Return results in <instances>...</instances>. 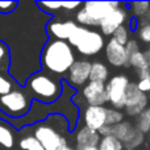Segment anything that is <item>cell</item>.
<instances>
[{
  "label": "cell",
  "mask_w": 150,
  "mask_h": 150,
  "mask_svg": "<svg viewBox=\"0 0 150 150\" xmlns=\"http://www.w3.org/2000/svg\"><path fill=\"white\" fill-rule=\"evenodd\" d=\"M108 108L103 105H87L83 111V122L84 127L100 132L107 127Z\"/></svg>",
  "instance_id": "9"
},
{
  "label": "cell",
  "mask_w": 150,
  "mask_h": 150,
  "mask_svg": "<svg viewBox=\"0 0 150 150\" xmlns=\"http://www.w3.org/2000/svg\"><path fill=\"white\" fill-rule=\"evenodd\" d=\"M105 58L109 65L115 67L129 65V55L127 53V47L115 41L113 38L109 40L105 45Z\"/></svg>",
  "instance_id": "12"
},
{
  "label": "cell",
  "mask_w": 150,
  "mask_h": 150,
  "mask_svg": "<svg viewBox=\"0 0 150 150\" xmlns=\"http://www.w3.org/2000/svg\"><path fill=\"white\" fill-rule=\"evenodd\" d=\"M82 3L80 1H62V8L66 11H74L76 8L82 7Z\"/></svg>",
  "instance_id": "35"
},
{
  "label": "cell",
  "mask_w": 150,
  "mask_h": 150,
  "mask_svg": "<svg viewBox=\"0 0 150 150\" xmlns=\"http://www.w3.org/2000/svg\"><path fill=\"white\" fill-rule=\"evenodd\" d=\"M148 105V96L142 93L137 87V83H132L128 86L127 90V104H125V112L129 116H140Z\"/></svg>",
  "instance_id": "7"
},
{
  "label": "cell",
  "mask_w": 150,
  "mask_h": 150,
  "mask_svg": "<svg viewBox=\"0 0 150 150\" xmlns=\"http://www.w3.org/2000/svg\"><path fill=\"white\" fill-rule=\"evenodd\" d=\"M33 136L41 142L45 150H62L67 146L65 136L57 130L53 125L40 122L34 128Z\"/></svg>",
  "instance_id": "5"
},
{
  "label": "cell",
  "mask_w": 150,
  "mask_h": 150,
  "mask_svg": "<svg viewBox=\"0 0 150 150\" xmlns=\"http://www.w3.org/2000/svg\"><path fill=\"white\" fill-rule=\"evenodd\" d=\"M78 24L73 20H53L47 24L46 30L49 36L53 37V40H61V41H69L73 32L76 29Z\"/></svg>",
  "instance_id": "13"
},
{
  "label": "cell",
  "mask_w": 150,
  "mask_h": 150,
  "mask_svg": "<svg viewBox=\"0 0 150 150\" xmlns=\"http://www.w3.org/2000/svg\"><path fill=\"white\" fill-rule=\"evenodd\" d=\"M76 150H99L98 146H88V148H82V149H76Z\"/></svg>",
  "instance_id": "37"
},
{
  "label": "cell",
  "mask_w": 150,
  "mask_h": 150,
  "mask_svg": "<svg viewBox=\"0 0 150 150\" xmlns=\"http://www.w3.org/2000/svg\"><path fill=\"white\" fill-rule=\"evenodd\" d=\"M25 87L32 98L42 103H53L62 93V84L59 80L45 71H38L32 75L26 80Z\"/></svg>",
  "instance_id": "2"
},
{
  "label": "cell",
  "mask_w": 150,
  "mask_h": 150,
  "mask_svg": "<svg viewBox=\"0 0 150 150\" xmlns=\"http://www.w3.org/2000/svg\"><path fill=\"white\" fill-rule=\"evenodd\" d=\"M138 34H140L141 41L146 42V44H150V24H145V25L141 26Z\"/></svg>",
  "instance_id": "32"
},
{
  "label": "cell",
  "mask_w": 150,
  "mask_h": 150,
  "mask_svg": "<svg viewBox=\"0 0 150 150\" xmlns=\"http://www.w3.org/2000/svg\"><path fill=\"white\" fill-rule=\"evenodd\" d=\"M142 141H144V133H141L140 130L137 129L136 134L133 136V137L130 138V140L128 141L127 144H124V146H125V148H127L128 150H133V149L137 148V146H140L141 144H142Z\"/></svg>",
  "instance_id": "29"
},
{
  "label": "cell",
  "mask_w": 150,
  "mask_h": 150,
  "mask_svg": "<svg viewBox=\"0 0 150 150\" xmlns=\"http://www.w3.org/2000/svg\"><path fill=\"white\" fill-rule=\"evenodd\" d=\"M15 134L8 122L0 120V146L4 149H12L15 146Z\"/></svg>",
  "instance_id": "17"
},
{
  "label": "cell",
  "mask_w": 150,
  "mask_h": 150,
  "mask_svg": "<svg viewBox=\"0 0 150 150\" xmlns=\"http://www.w3.org/2000/svg\"><path fill=\"white\" fill-rule=\"evenodd\" d=\"M136 128L141 133H148L150 130V108H146L140 116L137 117Z\"/></svg>",
  "instance_id": "24"
},
{
  "label": "cell",
  "mask_w": 150,
  "mask_h": 150,
  "mask_svg": "<svg viewBox=\"0 0 150 150\" xmlns=\"http://www.w3.org/2000/svg\"><path fill=\"white\" fill-rule=\"evenodd\" d=\"M83 100L87 105H103L108 103L107 83L88 82L80 91Z\"/></svg>",
  "instance_id": "8"
},
{
  "label": "cell",
  "mask_w": 150,
  "mask_h": 150,
  "mask_svg": "<svg viewBox=\"0 0 150 150\" xmlns=\"http://www.w3.org/2000/svg\"><path fill=\"white\" fill-rule=\"evenodd\" d=\"M127 11L121 7L115 9L112 13H109L105 18L100 23V30L103 36H113V33L125 24L127 21Z\"/></svg>",
  "instance_id": "15"
},
{
  "label": "cell",
  "mask_w": 150,
  "mask_h": 150,
  "mask_svg": "<svg viewBox=\"0 0 150 150\" xmlns=\"http://www.w3.org/2000/svg\"><path fill=\"white\" fill-rule=\"evenodd\" d=\"M18 146H20L21 150H45L44 146L41 145V142L34 136L30 134L24 136L18 142Z\"/></svg>",
  "instance_id": "20"
},
{
  "label": "cell",
  "mask_w": 150,
  "mask_h": 150,
  "mask_svg": "<svg viewBox=\"0 0 150 150\" xmlns=\"http://www.w3.org/2000/svg\"><path fill=\"white\" fill-rule=\"evenodd\" d=\"M101 140V136L98 130L90 129L87 127H82L78 129L75 134V144L76 149L88 148V146H99Z\"/></svg>",
  "instance_id": "16"
},
{
  "label": "cell",
  "mask_w": 150,
  "mask_h": 150,
  "mask_svg": "<svg viewBox=\"0 0 150 150\" xmlns=\"http://www.w3.org/2000/svg\"><path fill=\"white\" fill-rule=\"evenodd\" d=\"M148 16H149V18H150V9H149V13H148Z\"/></svg>",
  "instance_id": "39"
},
{
  "label": "cell",
  "mask_w": 150,
  "mask_h": 150,
  "mask_svg": "<svg viewBox=\"0 0 150 150\" xmlns=\"http://www.w3.org/2000/svg\"><path fill=\"white\" fill-rule=\"evenodd\" d=\"M91 67H92V62L87 59H80L76 61L69 73L66 74V80L74 87H84L88 82H90V75H91Z\"/></svg>",
  "instance_id": "11"
},
{
  "label": "cell",
  "mask_w": 150,
  "mask_h": 150,
  "mask_svg": "<svg viewBox=\"0 0 150 150\" xmlns=\"http://www.w3.org/2000/svg\"><path fill=\"white\" fill-rule=\"evenodd\" d=\"M122 121H124V113H122L120 109L108 108V117H107V125H108V127L117 125Z\"/></svg>",
  "instance_id": "26"
},
{
  "label": "cell",
  "mask_w": 150,
  "mask_h": 150,
  "mask_svg": "<svg viewBox=\"0 0 150 150\" xmlns=\"http://www.w3.org/2000/svg\"><path fill=\"white\" fill-rule=\"evenodd\" d=\"M130 84L127 75H115L107 82V93H108V103L112 108L124 109L127 104V90Z\"/></svg>",
  "instance_id": "6"
},
{
  "label": "cell",
  "mask_w": 150,
  "mask_h": 150,
  "mask_svg": "<svg viewBox=\"0 0 150 150\" xmlns=\"http://www.w3.org/2000/svg\"><path fill=\"white\" fill-rule=\"evenodd\" d=\"M137 132V128L133 127L129 121H122L117 125H112V127H104L100 130V136H112V137L120 140L122 144H127L133 136Z\"/></svg>",
  "instance_id": "14"
},
{
  "label": "cell",
  "mask_w": 150,
  "mask_h": 150,
  "mask_svg": "<svg viewBox=\"0 0 150 150\" xmlns=\"http://www.w3.org/2000/svg\"><path fill=\"white\" fill-rule=\"evenodd\" d=\"M144 54H145V58H146V61H148V65L150 66V49L146 50V52L144 53Z\"/></svg>",
  "instance_id": "36"
},
{
  "label": "cell",
  "mask_w": 150,
  "mask_h": 150,
  "mask_svg": "<svg viewBox=\"0 0 150 150\" xmlns=\"http://www.w3.org/2000/svg\"><path fill=\"white\" fill-rule=\"evenodd\" d=\"M130 7H132V12L134 13V16L141 17V16H145L146 13H149L150 3L149 1H134L130 4Z\"/></svg>",
  "instance_id": "28"
},
{
  "label": "cell",
  "mask_w": 150,
  "mask_h": 150,
  "mask_svg": "<svg viewBox=\"0 0 150 150\" xmlns=\"http://www.w3.org/2000/svg\"><path fill=\"white\" fill-rule=\"evenodd\" d=\"M138 90L142 93H146L150 91V78H145V79H140L137 83Z\"/></svg>",
  "instance_id": "34"
},
{
  "label": "cell",
  "mask_w": 150,
  "mask_h": 150,
  "mask_svg": "<svg viewBox=\"0 0 150 150\" xmlns=\"http://www.w3.org/2000/svg\"><path fill=\"white\" fill-rule=\"evenodd\" d=\"M129 65L136 67L138 71L150 69V66L148 65V61H146V58H145V54L141 52L136 53V54H133L132 57L129 58Z\"/></svg>",
  "instance_id": "23"
},
{
  "label": "cell",
  "mask_w": 150,
  "mask_h": 150,
  "mask_svg": "<svg viewBox=\"0 0 150 150\" xmlns=\"http://www.w3.org/2000/svg\"><path fill=\"white\" fill-rule=\"evenodd\" d=\"M98 148L99 150H122L124 144L112 136H103Z\"/></svg>",
  "instance_id": "19"
},
{
  "label": "cell",
  "mask_w": 150,
  "mask_h": 150,
  "mask_svg": "<svg viewBox=\"0 0 150 150\" xmlns=\"http://www.w3.org/2000/svg\"><path fill=\"white\" fill-rule=\"evenodd\" d=\"M62 150H75V149L70 148V146H66V148H65V149H62Z\"/></svg>",
  "instance_id": "38"
},
{
  "label": "cell",
  "mask_w": 150,
  "mask_h": 150,
  "mask_svg": "<svg viewBox=\"0 0 150 150\" xmlns=\"http://www.w3.org/2000/svg\"><path fill=\"white\" fill-rule=\"evenodd\" d=\"M120 8L117 1H86L76 12V23L82 26H100V23L115 9Z\"/></svg>",
  "instance_id": "3"
},
{
  "label": "cell",
  "mask_w": 150,
  "mask_h": 150,
  "mask_svg": "<svg viewBox=\"0 0 150 150\" xmlns=\"http://www.w3.org/2000/svg\"><path fill=\"white\" fill-rule=\"evenodd\" d=\"M76 62L74 47L67 41L49 40L41 54L42 67L50 74L66 75Z\"/></svg>",
  "instance_id": "1"
},
{
  "label": "cell",
  "mask_w": 150,
  "mask_h": 150,
  "mask_svg": "<svg viewBox=\"0 0 150 150\" xmlns=\"http://www.w3.org/2000/svg\"><path fill=\"white\" fill-rule=\"evenodd\" d=\"M109 76V70L103 62H92V67H91V75H90V82H100L107 83Z\"/></svg>",
  "instance_id": "18"
},
{
  "label": "cell",
  "mask_w": 150,
  "mask_h": 150,
  "mask_svg": "<svg viewBox=\"0 0 150 150\" xmlns=\"http://www.w3.org/2000/svg\"><path fill=\"white\" fill-rule=\"evenodd\" d=\"M13 87H15V82L7 74L0 73V96L9 93L12 90H15Z\"/></svg>",
  "instance_id": "25"
},
{
  "label": "cell",
  "mask_w": 150,
  "mask_h": 150,
  "mask_svg": "<svg viewBox=\"0 0 150 150\" xmlns=\"http://www.w3.org/2000/svg\"><path fill=\"white\" fill-rule=\"evenodd\" d=\"M9 63H11V54H9V47L0 41V73L7 74L9 70Z\"/></svg>",
  "instance_id": "21"
},
{
  "label": "cell",
  "mask_w": 150,
  "mask_h": 150,
  "mask_svg": "<svg viewBox=\"0 0 150 150\" xmlns=\"http://www.w3.org/2000/svg\"><path fill=\"white\" fill-rule=\"evenodd\" d=\"M37 5L44 8L46 12H50V11L61 9L62 8V1H38Z\"/></svg>",
  "instance_id": "30"
},
{
  "label": "cell",
  "mask_w": 150,
  "mask_h": 150,
  "mask_svg": "<svg viewBox=\"0 0 150 150\" xmlns=\"http://www.w3.org/2000/svg\"><path fill=\"white\" fill-rule=\"evenodd\" d=\"M112 38H113L115 41H117L119 44L127 46V44L129 42V29H128L125 25L120 26V28L113 33Z\"/></svg>",
  "instance_id": "27"
},
{
  "label": "cell",
  "mask_w": 150,
  "mask_h": 150,
  "mask_svg": "<svg viewBox=\"0 0 150 150\" xmlns=\"http://www.w3.org/2000/svg\"><path fill=\"white\" fill-rule=\"evenodd\" d=\"M91 29L87 28V26H82V25H78L76 29L73 32V34H71V37L69 38V44L71 45L73 47H76L78 45L80 44V42L84 40V37L88 34V32H90Z\"/></svg>",
  "instance_id": "22"
},
{
  "label": "cell",
  "mask_w": 150,
  "mask_h": 150,
  "mask_svg": "<svg viewBox=\"0 0 150 150\" xmlns=\"http://www.w3.org/2000/svg\"><path fill=\"white\" fill-rule=\"evenodd\" d=\"M105 41H104V36L100 32H96L91 29L88 32V34L84 37L82 42L78 45L75 49L80 55L84 57H92L101 52L103 49H105Z\"/></svg>",
  "instance_id": "10"
},
{
  "label": "cell",
  "mask_w": 150,
  "mask_h": 150,
  "mask_svg": "<svg viewBox=\"0 0 150 150\" xmlns=\"http://www.w3.org/2000/svg\"><path fill=\"white\" fill-rule=\"evenodd\" d=\"M127 53L128 55H129V58L132 57L133 54H136V53L140 52V47H138V44L137 41H134V40H129V42L127 44Z\"/></svg>",
  "instance_id": "33"
},
{
  "label": "cell",
  "mask_w": 150,
  "mask_h": 150,
  "mask_svg": "<svg viewBox=\"0 0 150 150\" xmlns=\"http://www.w3.org/2000/svg\"><path fill=\"white\" fill-rule=\"evenodd\" d=\"M18 5V1L8 0V1H0V13H11L15 11V8Z\"/></svg>",
  "instance_id": "31"
},
{
  "label": "cell",
  "mask_w": 150,
  "mask_h": 150,
  "mask_svg": "<svg viewBox=\"0 0 150 150\" xmlns=\"http://www.w3.org/2000/svg\"><path fill=\"white\" fill-rule=\"evenodd\" d=\"M30 108V98L23 90H12L9 93L0 96V109L5 115L18 119Z\"/></svg>",
  "instance_id": "4"
}]
</instances>
